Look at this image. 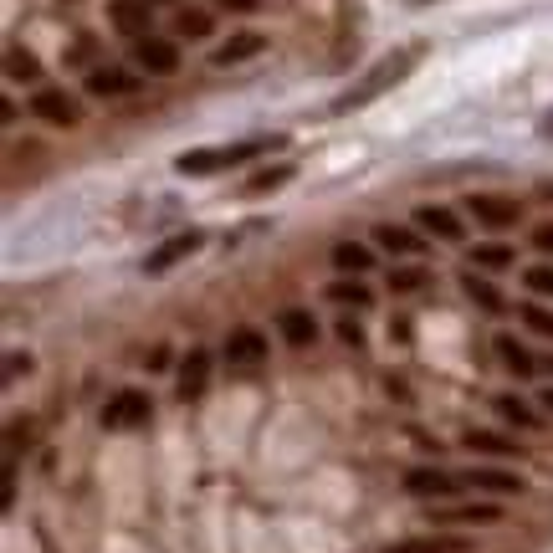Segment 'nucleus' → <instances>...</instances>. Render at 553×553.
<instances>
[{
	"label": "nucleus",
	"instance_id": "nucleus-1",
	"mask_svg": "<svg viewBox=\"0 0 553 553\" xmlns=\"http://www.w3.org/2000/svg\"><path fill=\"white\" fill-rule=\"evenodd\" d=\"M410 67H415V52H390V57H379V62H374V67L354 82L349 93H338V98H333V113H354V108L374 103L385 88H395V82H400Z\"/></svg>",
	"mask_w": 553,
	"mask_h": 553
},
{
	"label": "nucleus",
	"instance_id": "nucleus-2",
	"mask_svg": "<svg viewBox=\"0 0 553 553\" xmlns=\"http://www.w3.org/2000/svg\"><path fill=\"white\" fill-rule=\"evenodd\" d=\"M277 144H282V139H251V144H231V149H195V154H180L175 169H180V175H221V169L246 164L251 154L277 149Z\"/></svg>",
	"mask_w": 553,
	"mask_h": 553
},
{
	"label": "nucleus",
	"instance_id": "nucleus-3",
	"mask_svg": "<svg viewBox=\"0 0 553 553\" xmlns=\"http://www.w3.org/2000/svg\"><path fill=\"white\" fill-rule=\"evenodd\" d=\"M149 415H154V405H149L144 390H118L103 405V425H108V431H134V425H144Z\"/></svg>",
	"mask_w": 553,
	"mask_h": 553
},
{
	"label": "nucleus",
	"instance_id": "nucleus-4",
	"mask_svg": "<svg viewBox=\"0 0 553 553\" xmlns=\"http://www.w3.org/2000/svg\"><path fill=\"white\" fill-rule=\"evenodd\" d=\"M200 246H205V236H200V231H185V236H169L164 246H154V251H149V262H144V272H149V277H164L169 267H180L185 257H195V251H200Z\"/></svg>",
	"mask_w": 553,
	"mask_h": 553
},
{
	"label": "nucleus",
	"instance_id": "nucleus-5",
	"mask_svg": "<svg viewBox=\"0 0 553 553\" xmlns=\"http://www.w3.org/2000/svg\"><path fill=\"white\" fill-rule=\"evenodd\" d=\"M134 62L154 77H169V72H180V47L175 41H164V36H144L139 47H134Z\"/></svg>",
	"mask_w": 553,
	"mask_h": 553
},
{
	"label": "nucleus",
	"instance_id": "nucleus-6",
	"mask_svg": "<svg viewBox=\"0 0 553 553\" xmlns=\"http://www.w3.org/2000/svg\"><path fill=\"white\" fill-rule=\"evenodd\" d=\"M226 359L241 364V369H257V364L267 359V338H262L257 328H236V333H226Z\"/></svg>",
	"mask_w": 553,
	"mask_h": 553
},
{
	"label": "nucleus",
	"instance_id": "nucleus-7",
	"mask_svg": "<svg viewBox=\"0 0 553 553\" xmlns=\"http://www.w3.org/2000/svg\"><path fill=\"white\" fill-rule=\"evenodd\" d=\"M461 487V477L441 472V466H415V472L405 477V492L410 497H451Z\"/></svg>",
	"mask_w": 553,
	"mask_h": 553
},
{
	"label": "nucleus",
	"instance_id": "nucleus-8",
	"mask_svg": "<svg viewBox=\"0 0 553 553\" xmlns=\"http://www.w3.org/2000/svg\"><path fill=\"white\" fill-rule=\"evenodd\" d=\"M431 523H502L497 502H456V507H431Z\"/></svg>",
	"mask_w": 553,
	"mask_h": 553
},
{
	"label": "nucleus",
	"instance_id": "nucleus-9",
	"mask_svg": "<svg viewBox=\"0 0 553 553\" xmlns=\"http://www.w3.org/2000/svg\"><path fill=\"white\" fill-rule=\"evenodd\" d=\"M472 205V216L492 231H507V226H518V200H497V195H472L466 200Z\"/></svg>",
	"mask_w": 553,
	"mask_h": 553
},
{
	"label": "nucleus",
	"instance_id": "nucleus-10",
	"mask_svg": "<svg viewBox=\"0 0 553 553\" xmlns=\"http://www.w3.org/2000/svg\"><path fill=\"white\" fill-rule=\"evenodd\" d=\"M461 482H466V487H477V492H502V497H513V492L528 487L518 472H502V466H472V472H466Z\"/></svg>",
	"mask_w": 553,
	"mask_h": 553
},
{
	"label": "nucleus",
	"instance_id": "nucleus-11",
	"mask_svg": "<svg viewBox=\"0 0 553 553\" xmlns=\"http://www.w3.org/2000/svg\"><path fill=\"white\" fill-rule=\"evenodd\" d=\"M134 88H139L134 72H118V67H93L88 72V93L93 98H129Z\"/></svg>",
	"mask_w": 553,
	"mask_h": 553
},
{
	"label": "nucleus",
	"instance_id": "nucleus-12",
	"mask_svg": "<svg viewBox=\"0 0 553 553\" xmlns=\"http://www.w3.org/2000/svg\"><path fill=\"white\" fill-rule=\"evenodd\" d=\"M210 385V354L205 349H190L185 364H180V400H200Z\"/></svg>",
	"mask_w": 553,
	"mask_h": 553
},
{
	"label": "nucleus",
	"instance_id": "nucleus-13",
	"mask_svg": "<svg viewBox=\"0 0 553 553\" xmlns=\"http://www.w3.org/2000/svg\"><path fill=\"white\" fill-rule=\"evenodd\" d=\"M31 113H41L47 123H77L82 113H77V98H67V93H57V88H41L36 98H31Z\"/></svg>",
	"mask_w": 553,
	"mask_h": 553
},
{
	"label": "nucleus",
	"instance_id": "nucleus-14",
	"mask_svg": "<svg viewBox=\"0 0 553 553\" xmlns=\"http://www.w3.org/2000/svg\"><path fill=\"white\" fill-rule=\"evenodd\" d=\"M108 16H113V26L123 36H139L144 41V31H149V0H113Z\"/></svg>",
	"mask_w": 553,
	"mask_h": 553
},
{
	"label": "nucleus",
	"instance_id": "nucleus-15",
	"mask_svg": "<svg viewBox=\"0 0 553 553\" xmlns=\"http://www.w3.org/2000/svg\"><path fill=\"white\" fill-rule=\"evenodd\" d=\"M472 543L466 538H451V533H425V538H405V543H390L385 553H466Z\"/></svg>",
	"mask_w": 553,
	"mask_h": 553
},
{
	"label": "nucleus",
	"instance_id": "nucleus-16",
	"mask_svg": "<svg viewBox=\"0 0 553 553\" xmlns=\"http://www.w3.org/2000/svg\"><path fill=\"white\" fill-rule=\"evenodd\" d=\"M415 221H420V231H431V236H441V241H461V221L451 216L446 205H420Z\"/></svg>",
	"mask_w": 553,
	"mask_h": 553
},
{
	"label": "nucleus",
	"instance_id": "nucleus-17",
	"mask_svg": "<svg viewBox=\"0 0 553 553\" xmlns=\"http://www.w3.org/2000/svg\"><path fill=\"white\" fill-rule=\"evenodd\" d=\"M374 241H379V251H390V257H420L425 251V241L415 231H405V226H379Z\"/></svg>",
	"mask_w": 553,
	"mask_h": 553
},
{
	"label": "nucleus",
	"instance_id": "nucleus-18",
	"mask_svg": "<svg viewBox=\"0 0 553 553\" xmlns=\"http://www.w3.org/2000/svg\"><path fill=\"white\" fill-rule=\"evenodd\" d=\"M277 328H282V338H287L292 349H308L313 338H318V323H313V313H303V308H287Z\"/></svg>",
	"mask_w": 553,
	"mask_h": 553
},
{
	"label": "nucleus",
	"instance_id": "nucleus-19",
	"mask_svg": "<svg viewBox=\"0 0 553 553\" xmlns=\"http://www.w3.org/2000/svg\"><path fill=\"white\" fill-rule=\"evenodd\" d=\"M267 47V36H257V31H241V36H231L226 47H216V67H231V62H246V57H257Z\"/></svg>",
	"mask_w": 553,
	"mask_h": 553
},
{
	"label": "nucleus",
	"instance_id": "nucleus-20",
	"mask_svg": "<svg viewBox=\"0 0 553 553\" xmlns=\"http://www.w3.org/2000/svg\"><path fill=\"white\" fill-rule=\"evenodd\" d=\"M369 262H374V251L359 246V241H338L333 246V267L338 272H369Z\"/></svg>",
	"mask_w": 553,
	"mask_h": 553
},
{
	"label": "nucleus",
	"instance_id": "nucleus-21",
	"mask_svg": "<svg viewBox=\"0 0 553 553\" xmlns=\"http://www.w3.org/2000/svg\"><path fill=\"white\" fill-rule=\"evenodd\" d=\"M497 354H502V364L513 369L518 379H528V374H533V359H528V349L518 344L513 333H497Z\"/></svg>",
	"mask_w": 553,
	"mask_h": 553
},
{
	"label": "nucleus",
	"instance_id": "nucleus-22",
	"mask_svg": "<svg viewBox=\"0 0 553 553\" xmlns=\"http://www.w3.org/2000/svg\"><path fill=\"white\" fill-rule=\"evenodd\" d=\"M461 287H466V297H472L477 308H487V313H502V292H497L487 277H477V272H472V277H461Z\"/></svg>",
	"mask_w": 553,
	"mask_h": 553
},
{
	"label": "nucleus",
	"instance_id": "nucleus-23",
	"mask_svg": "<svg viewBox=\"0 0 553 553\" xmlns=\"http://www.w3.org/2000/svg\"><path fill=\"white\" fill-rule=\"evenodd\" d=\"M328 297H333V303H354V308H369V287L364 282H349V277H338V282H328Z\"/></svg>",
	"mask_w": 553,
	"mask_h": 553
},
{
	"label": "nucleus",
	"instance_id": "nucleus-24",
	"mask_svg": "<svg viewBox=\"0 0 553 553\" xmlns=\"http://www.w3.org/2000/svg\"><path fill=\"white\" fill-rule=\"evenodd\" d=\"M472 267H492V272H502V267H513V246H497V241L477 246V251H472Z\"/></svg>",
	"mask_w": 553,
	"mask_h": 553
},
{
	"label": "nucleus",
	"instance_id": "nucleus-25",
	"mask_svg": "<svg viewBox=\"0 0 553 553\" xmlns=\"http://www.w3.org/2000/svg\"><path fill=\"white\" fill-rule=\"evenodd\" d=\"M497 415H502V420H513V425H523V431H533V425H538V415H533L518 395H497Z\"/></svg>",
	"mask_w": 553,
	"mask_h": 553
},
{
	"label": "nucleus",
	"instance_id": "nucleus-26",
	"mask_svg": "<svg viewBox=\"0 0 553 553\" xmlns=\"http://www.w3.org/2000/svg\"><path fill=\"white\" fill-rule=\"evenodd\" d=\"M6 72H11V82H36V77H41V62H36L31 52L11 47V57H6Z\"/></svg>",
	"mask_w": 553,
	"mask_h": 553
},
{
	"label": "nucleus",
	"instance_id": "nucleus-27",
	"mask_svg": "<svg viewBox=\"0 0 553 553\" xmlns=\"http://www.w3.org/2000/svg\"><path fill=\"white\" fill-rule=\"evenodd\" d=\"M466 446L487 451V456H513V451H518L513 441H502V436H492V431H466Z\"/></svg>",
	"mask_w": 553,
	"mask_h": 553
},
{
	"label": "nucleus",
	"instance_id": "nucleus-28",
	"mask_svg": "<svg viewBox=\"0 0 553 553\" xmlns=\"http://www.w3.org/2000/svg\"><path fill=\"white\" fill-rule=\"evenodd\" d=\"M175 31H180V36H190V41H200V36H210V16H205V11H180Z\"/></svg>",
	"mask_w": 553,
	"mask_h": 553
},
{
	"label": "nucleus",
	"instance_id": "nucleus-29",
	"mask_svg": "<svg viewBox=\"0 0 553 553\" xmlns=\"http://www.w3.org/2000/svg\"><path fill=\"white\" fill-rule=\"evenodd\" d=\"M287 180H292V169H287V164H277V169H262V175L251 180L246 190H251V195H267V190H277V185H287Z\"/></svg>",
	"mask_w": 553,
	"mask_h": 553
},
{
	"label": "nucleus",
	"instance_id": "nucleus-30",
	"mask_svg": "<svg viewBox=\"0 0 553 553\" xmlns=\"http://www.w3.org/2000/svg\"><path fill=\"white\" fill-rule=\"evenodd\" d=\"M420 282H425V272H420V267H405V272H395V277H390V287H395V292H415Z\"/></svg>",
	"mask_w": 553,
	"mask_h": 553
},
{
	"label": "nucleus",
	"instance_id": "nucleus-31",
	"mask_svg": "<svg viewBox=\"0 0 553 553\" xmlns=\"http://www.w3.org/2000/svg\"><path fill=\"white\" fill-rule=\"evenodd\" d=\"M523 318H528V328H533V333L553 338V313H543V308H523Z\"/></svg>",
	"mask_w": 553,
	"mask_h": 553
},
{
	"label": "nucleus",
	"instance_id": "nucleus-32",
	"mask_svg": "<svg viewBox=\"0 0 553 553\" xmlns=\"http://www.w3.org/2000/svg\"><path fill=\"white\" fill-rule=\"evenodd\" d=\"M528 287H533L538 297H553V267H533V272H528Z\"/></svg>",
	"mask_w": 553,
	"mask_h": 553
},
{
	"label": "nucleus",
	"instance_id": "nucleus-33",
	"mask_svg": "<svg viewBox=\"0 0 553 553\" xmlns=\"http://www.w3.org/2000/svg\"><path fill=\"white\" fill-rule=\"evenodd\" d=\"M338 338H344V344H354V349H359V344H364V328L344 318V323H338Z\"/></svg>",
	"mask_w": 553,
	"mask_h": 553
},
{
	"label": "nucleus",
	"instance_id": "nucleus-34",
	"mask_svg": "<svg viewBox=\"0 0 553 553\" xmlns=\"http://www.w3.org/2000/svg\"><path fill=\"white\" fill-rule=\"evenodd\" d=\"M533 241H538V251H548V257H553V221H548V226H538V231H533Z\"/></svg>",
	"mask_w": 553,
	"mask_h": 553
},
{
	"label": "nucleus",
	"instance_id": "nucleus-35",
	"mask_svg": "<svg viewBox=\"0 0 553 553\" xmlns=\"http://www.w3.org/2000/svg\"><path fill=\"white\" fill-rule=\"evenodd\" d=\"M21 369H31V359H26V354H11V359H6V379H16Z\"/></svg>",
	"mask_w": 553,
	"mask_h": 553
},
{
	"label": "nucleus",
	"instance_id": "nucleus-36",
	"mask_svg": "<svg viewBox=\"0 0 553 553\" xmlns=\"http://www.w3.org/2000/svg\"><path fill=\"white\" fill-rule=\"evenodd\" d=\"M221 6H231V11H257V0H221Z\"/></svg>",
	"mask_w": 553,
	"mask_h": 553
},
{
	"label": "nucleus",
	"instance_id": "nucleus-37",
	"mask_svg": "<svg viewBox=\"0 0 553 553\" xmlns=\"http://www.w3.org/2000/svg\"><path fill=\"white\" fill-rule=\"evenodd\" d=\"M543 410H553V385H548V390H543Z\"/></svg>",
	"mask_w": 553,
	"mask_h": 553
},
{
	"label": "nucleus",
	"instance_id": "nucleus-38",
	"mask_svg": "<svg viewBox=\"0 0 553 553\" xmlns=\"http://www.w3.org/2000/svg\"><path fill=\"white\" fill-rule=\"evenodd\" d=\"M543 134H548V139H553V113H548V118H543Z\"/></svg>",
	"mask_w": 553,
	"mask_h": 553
},
{
	"label": "nucleus",
	"instance_id": "nucleus-39",
	"mask_svg": "<svg viewBox=\"0 0 553 553\" xmlns=\"http://www.w3.org/2000/svg\"><path fill=\"white\" fill-rule=\"evenodd\" d=\"M149 6H164V0H149Z\"/></svg>",
	"mask_w": 553,
	"mask_h": 553
}]
</instances>
